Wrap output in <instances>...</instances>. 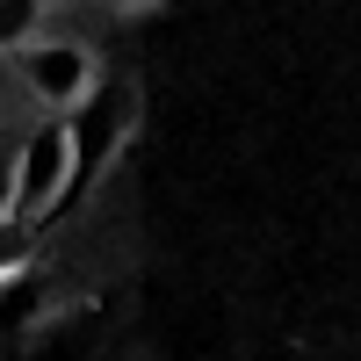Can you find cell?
<instances>
[{"mask_svg": "<svg viewBox=\"0 0 361 361\" xmlns=\"http://www.w3.org/2000/svg\"><path fill=\"white\" fill-rule=\"evenodd\" d=\"M73 188V130L44 123L15 145V217H44V209Z\"/></svg>", "mask_w": 361, "mask_h": 361, "instance_id": "6da1fadb", "label": "cell"}, {"mask_svg": "<svg viewBox=\"0 0 361 361\" xmlns=\"http://www.w3.org/2000/svg\"><path fill=\"white\" fill-rule=\"evenodd\" d=\"M22 80H29L37 102L73 109V102H87V87H94V58L80 44H29L22 51Z\"/></svg>", "mask_w": 361, "mask_h": 361, "instance_id": "7a4b0ae2", "label": "cell"}, {"mask_svg": "<svg viewBox=\"0 0 361 361\" xmlns=\"http://www.w3.org/2000/svg\"><path fill=\"white\" fill-rule=\"evenodd\" d=\"M44 22V0H0V44H29Z\"/></svg>", "mask_w": 361, "mask_h": 361, "instance_id": "3957f363", "label": "cell"}, {"mask_svg": "<svg viewBox=\"0 0 361 361\" xmlns=\"http://www.w3.org/2000/svg\"><path fill=\"white\" fill-rule=\"evenodd\" d=\"M0 217H15V145L0 152Z\"/></svg>", "mask_w": 361, "mask_h": 361, "instance_id": "277c9868", "label": "cell"}, {"mask_svg": "<svg viewBox=\"0 0 361 361\" xmlns=\"http://www.w3.org/2000/svg\"><path fill=\"white\" fill-rule=\"evenodd\" d=\"M22 253V217H0V267Z\"/></svg>", "mask_w": 361, "mask_h": 361, "instance_id": "5b68a950", "label": "cell"}, {"mask_svg": "<svg viewBox=\"0 0 361 361\" xmlns=\"http://www.w3.org/2000/svg\"><path fill=\"white\" fill-rule=\"evenodd\" d=\"M102 8H116V15H130V8H159V0H102Z\"/></svg>", "mask_w": 361, "mask_h": 361, "instance_id": "8992f818", "label": "cell"}]
</instances>
